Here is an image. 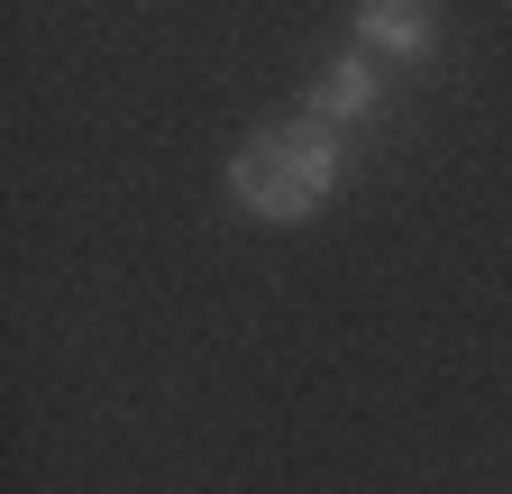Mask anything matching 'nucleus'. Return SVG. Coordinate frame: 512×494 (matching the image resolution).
Here are the masks:
<instances>
[{
  "mask_svg": "<svg viewBox=\"0 0 512 494\" xmlns=\"http://www.w3.org/2000/svg\"><path fill=\"white\" fill-rule=\"evenodd\" d=\"M339 129H320V119H284V129H256L238 156H229V202L256 211V220H311L320 202L339 193Z\"/></svg>",
  "mask_w": 512,
  "mask_h": 494,
  "instance_id": "obj_1",
  "label": "nucleus"
},
{
  "mask_svg": "<svg viewBox=\"0 0 512 494\" xmlns=\"http://www.w3.org/2000/svg\"><path fill=\"white\" fill-rule=\"evenodd\" d=\"M375 101H384V74H375V55L357 46V55H339V65H320L302 119H320V129H348V119H375Z\"/></svg>",
  "mask_w": 512,
  "mask_h": 494,
  "instance_id": "obj_2",
  "label": "nucleus"
},
{
  "mask_svg": "<svg viewBox=\"0 0 512 494\" xmlns=\"http://www.w3.org/2000/svg\"><path fill=\"white\" fill-rule=\"evenodd\" d=\"M430 37H439L430 0H357V46H366V55L421 65V55H430Z\"/></svg>",
  "mask_w": 512,
  "mask_h": 494,
  "instance_id": "obj_3",
  "label": "nucleus"
}]
</instances>
